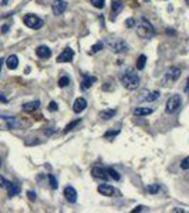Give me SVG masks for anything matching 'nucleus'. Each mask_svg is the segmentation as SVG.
<instances>
[{"label": "nucleus", "instance_id": "nucleus-1", "mask_svg": "<svg viewBox=\"0 0 189 213\" xmlns=\"http://www.w3.org/2000/svg\"><path fill=\"white\" fill-rule=\"evenodd\" d=\"M120 80L121 83H122V85H124L127 90H137V88L139 87V83H141V78H139L138 73L135 71V70L132 68H127L122 73V74L120 75Z\"/></svg>", "mask_w": 189, "mask_h": 213}, {"label": "nucleus", "instance_id": "nucleus-2", "mask_svg": "<svg viewBox=\"0 0 189 213\" xmlns=\"http://www.w3.org/2000/svg\"><path fill=\"white\" fill-rule=\"evenodd\" d=\"M105 43L108 44V47L111 48V51L115 53V54H124V53H127L128 48H129L128 43L121 37H108Z\"/></svg>", "mask_w": 189, "mask_h": 213}, {"label": "nucleus", "instance_id": "nucleus-3", "mask_svg": "<svg viewBox=\"0 0 189 213\" xmlns=\"http://www.w3.org/2000/svg\"><path fill=\"white\" fill-rule=\"evenodd\" d=\"M137 33L141 38H152L155 34V28L147 17H141V21L137 27Z\"/></svg>", "mask_w": 189, "mask_h": 213}, {"label": "nucleus", "instance_id": "nucleus-4", "mask_svg": "<svg viewBox=\"0 0 189 213\" xmlns=\"http://www.w3.org/2000/svg\"><path fill=\"white\" fill-rule=\"evenodd\" d=\"M23 23L27 26L28 28H33V30H38V28L43 27V24H44V21H43L38 16H36V14H26L23 17Z\"/></svg>", "mask_w": 189, "mask_h": 213}, {"label": "nucleus", "instance_id": "nucleus-5", "mask_svg": "<svg viewBox=\"0 0 189 213\" xmlns=\"http://www.w3.org/2000/svg\"><path fill=\"white\" fill-rule=\"evenodd\" d=\"M182 105V97L175 94V95H172L168 101H166V105H165V111L166 114H174V112Z\"/></svg>", "mask_w": 189, "mask_h": 213}, {"label": "nucleus", "instance_id": "nucleus-6", "mask_svg": "<svg viewBox=\"0 0 189 213\" xmlns=\"http://www.w3.org/2000/svg\"><path fill=\"white\" fill-rule=\"evenodd\" d=\"M181 68H178V67H171V68L168 70L165 73V75H164V80H162V84L164 85H166L168 83H171V81H176V80L181 77Z\"/></svg>", "mask_w": 189, "mask_h": 213}, {"label": "nucleus", "instance_id": "nucleus-7", "mask_svg": "<svg viewBox=\"0 0 189 213\" xmlns=\"http://www.w3.org/2000/svg\"><path fill=\"white\" fill-rule=\"evenodd\" d=\"M161 97V93L159 91H149V90H144L141 95L138 97V101H147V102H152L155 100Z\"/></svg>", "mask_w": 189, "mask_h": 213}, {"label": "nucleus", "instance_id": "nucleus-8", "mask_svg": "<svg viewBox=\"0 0 189 213\" xmlns=\"http://www.w3.org/2000/svg\"><path fill=\"white\" fill-rule=\"evenodd\" d=\"M51 9H53V13L55 16H61L67 9V2L65 0H54L51 3Z\"/></svg>", "mask_w": 189, "mask_h": 213}, {"label": "nucleus", "instance_id": "nucleus-9", "mask_svg": "<svg viewBox=\"0 0 189 213\" xmlns=\"http://www.w3.org/2000/svg\"><path fill=\"white\" fill-rule=\"evenodd\" d=\"M91 175L95 179H101V181H108L110 179V175H108L107 169H104L102 166H94L91 169Z\"/></svg>", "mask_w": 189, "mask_h": 213}, {"label": "nucleus", "instance_id": "nucleus-10", "mask_svg": "<svg viewBox=\"0 0 189 213\" xmlns=\"http://www.w3.org/2000/svg\"><path fill=\"white\" fill-rule=\"evenodd\" d=\"M64 198L67 199V202H70V203H75L77 202V190L74 189L73 186H65L64 188Z\"/></svg>", "mask_w": 189, "mask_h": 213}, {"label": "nucleus", "instance_id": "nucleus-11", "mask_svg": "<svg viewBox=\"0 0 189 213\" xmlns=\"http://www.w3.org/2000/svg\"><path fill=\"white\" fill-rule=\"evenodd\" d=\"M87 100L83 97H80V98H75V101H74L73 104V111L75 112V114H80V112H83L85 108H87Z\"/></svg>", "mask_w": 189, "mask_h": 213}, {"label": "nucleus", "instance_id": "nucleus-12", "mask_svg": "<svg viewBox=\"0 0 189 213\" xmlns=\"http://www.w3.org/2000/svg\"><path fill=\"white\" fill-rule=\"evenodd\" d=\"M73 57H74L73 48L67 47V48H64V51L61 53L60 56L57 57V61H58V63H70V61L73 60Z\"/></svg>", "mask_w": 189, "mask_h": 213}, {"label": "nucleus", "instance_id": "nucleus-13", "mask_svg": "<svg viewBox=\"0 0 189 213\" xmlns=\"http://www.w3.org/2000/svg\"><path fill=\"white\" fill-rule=\"evenodd\" d=\"M97 81V78L95 77H92V75H84L83 81H81V85H80V88H81V91H87V90H90L91 88V85Z\"/></svg>", "mask_w": 189, "mask_h": 213}, {"label": "nucleus", "instance_id": "nucleus-14", "mask_svg": "<svg viewBox=\"0 0 189 213\" xmlns=\"http://www.w3.org/2000/svg\"><path fill=\"white\" fill-rule=\"evenodd\" d=\"M36 54L40 58H50L51 57V50L47 46H38L36 48Z\"/></svg>", "mask_w": 189, "mask_h": 213}, {"label": "nucleus", "instance_id": "nucleus-15", "mask_svg": "<svg viewBox=\"0 0 189 213\" xmlns=\"http://www.w3.org/2000/svg\"><path fill=\"white\" fill-rule=\"evenodd\" d=\"M98 192L101 195H104V196H112V195L115 193V189H114V186L102 183V185L98 186Z\"/></svg>", "mask_w": 189, "mask_h": 213}, {"label": "nucleus", "instance_id": "nucleus-16", "mask_svg": "<svg viewBox=\"0 0 189 213\" xmlns=\"http://www.w3.org/2000/svg\"><path fill=\"white\" fill-rule=\"evenodd\" d=\"M2 118H3V120L7 122V126H9L10 129H14V128H20V122L17 121V118H14V116H10V115H3Z\"/></svg>", "mask_w": 189, "mask_h": 213}, {"label": "nucleus", "instance_id": "nucleus-17", "mask_svg": "<svg viewBox=\"0 0 189 213\" xmlns=\"http://www.w3.org/2000/svg\"><path fill=\"white\" fill-rule=\"evenodd\" d=\"M154 112L152 108H147V106H138L134 110V115L137 116H147V115H151Z\"/></svg>", "mask_w": 189, "mask_h": 213}, {"label": "nucleus", "instance_id": "nucleus-18", "mask_svg": "<svg viewBox=\"0 0 189 213\" xmlns=\"http://www.w3.org/2000/svg\"><path fill=\"white\" fill-rule=\"evenodd\" d=\"M6 65H7V68L9 70H16L18 67V57L12 54V56L7 57V60H6Z\"/></svg>", "mask_w": 189, "mask_h": 213}, {"label": "nucleus", "instance_id": "nucleus-19", "mask_svg": "<svg viewBox=\"0 0 189 213\" xmlns=\"http://www.w3.org/2000/svg\"><path fill=\"white\" fill-rule=\"evenodd\" d=\"M117 110H102V111L98 112V116L101 118L102 121H108L111 120L112 116H115Z\"/></svg>", "mask_w": 189, "mask_h": 213}, {"label": "nucleus", "instance_id": "nucleus-20", "mask_svg": "<svg viewBox=\"0 0 189 213\" xmlns=\"http://www.w3.org/2000/svg\"><path fill=\"white\" fill-rule=\"evenodd\" d=\"M38 108H40V101H31V102L23 104V111L26 112H34Z\"/></svg>", "mask_w": 189, "mask_h": 213}, {"label": "nucleus", "instance_id": "nucleus-21", "mask_svg": "<svg viewBox=\"0 0 189 213\" xmlns=\"http://www.w3.org/2000/svg\"><path fill=\"white\" fill-rule=\"evenodd\" d=\"M20 190H22V188H20V183H18V182H14V183H12V185H10V188H7L9 198H13V196L18 195V193H20Z\"/></svg>", "mask_w": 189, "mask_h": 213}, {"label": "nucleus", "instance_id": "nucleus-22", "mask_svg": "<svg viewBox=\"0 0 189 213\" xmlns=\"http://www.w3.org/2000/svg\"><path fill=\"white\" fill-rule=\"evenodd\" d=\"M122 7H124V5H122L121 2H118V0H115V2L111 3V11H112L114 16H117V14L120 13L121 10H122Z\"/></svg>", "mask_w": 189, "mask_h": 213}, {"label": "nucleus", "instance_id": "nucleus-23", "mask_svg": "<svg viewBox=\"0 0 189 213\" xmlns=\"http://www.w3.org/2000/svg\"><path fill=\"white\" fill-rule=\"evenodd\" d=\"M102 48H104V43H102V41H98V43H95V44H94V46H92L91 48H90V51H88V54H90V56H94L95 53H98V51H101Z\"/></svg>", "mask_w": 189, "mask_h": 213}, {"label": "nucleus", "instance_id": "nucleus-24", "mask_svg": "<svg viewBox=\"0 0 189 213\" xmlns=\"http://www.w3.org/2000/svg\"><path fill=\"white\" fill-rule=\"evenodd\" d=\"M145 65H147V57L144 56V54H141V56L138 57V60H137V70H144L145 68Z\"/></svg>", "mask_w": 189, "mask_h": 213}, {"label": "nucleus", "instance_id": "nucleus-25", "mask_svg": "<svg viewBox=\"0 0 189 213\" xmlns=\"http://www.w3.org/2000/svg\"><path fill=\"white\" fill-rule=\"evenodd\" d=\"M80 122H81V120H74V121H71L68 125H67L64 129H63V134H67V132H70L71 129H74V128H75V126L80 124Z\"/></svg>", "mask_w": 189, "mask_h": 213}, {"label": "nucleus", "instance_id": "nucleus-26", "mask_svg": "<svg viewBox=\"0 0 189 213\" xmlns=\"http://www.w3.org/2000/svg\"><path fill=\"white\" fill-rule=\"evenodd\" d=\"M70 83H71V80H70L68 75H63L60 80H58V87L60 88H64V87H68Z\"/></svg>", "mask_w": 189, "mask_h": 213}, {"label": "nucleus", "instance_id": "nucleus-27", "mask_svg": "<svg viewBox=\"0 0 189 213\" xmlns=\"http://www.w3.org/2000/svg\"><path fill=\"white\" fill-rule=\"evenodd\" d=\"M107 172H108V175H110V178H112L114 181H120L121 179V176H120V173L115 171V169H112V168H107Z\"/></svg>", "mask_w": 189, "mask_h": 213}, {"label": "nucleus", "instance_id": "nucleus-28", "mask_svg": "<svg viewBox=\"0 0 189 213\" xmlns=\"http://www.w3.org/2000/svg\"><path fill=\"white\" fill-rule=\"evenodd\" d=\"M90 2L97 9H104V6H105V0H90Z\"/></svg>", "mask_w": 189, "mask_h": 213}, {"label": "nucleus", "instance_id": "nucleus-29", "mask_svg": "<svg viewBox=\"0 0 189 213\" xmlns=\"http://www.w3.org/2000/svg\"><path fill=\"white\" fill-rule=\"evenodd\" d=\"M121 132V129L118 128V129H114V131H107L105 134H104V138H114V136H117V135Z\"/></svg>", "mask_w": 189, "mask_h": 213}, {"label": "nucleus", "instance_id": "nucleus-30", "mask_svg": "<svg viewBox=\"0 0 189 213\" xmlns=\"http://www.w3.org/2000/svg\"><path fill=\"white\" fill-rule=\"evenodd\" d=\"M48 181H50V186L53 188V189H57L58 188V182H57V178H55L54 175H48Z\"/></svg>", "mask_w": 189, "mask_h": 213}, {"label": "nucleus", "instance_id": "nucleus-31", "mask_svg": "<svg viewBox=\"0 0 189 213\" xmlns=\"http://www.w3.org/2000/svg\"><path fill=\"white\" fill-rule=\"evenodd\" d=\"M12 183H13V182L7 181L6 178H3V176L0 175V186H2V188H6V189H7V188H10V185H12Z\"/></svg>", "mask_w": 189, "mask_h": 213}, {"label": "nucleus", "instance_id": "nucleus-32", "mask_svg": "<svg viewBox=\"0 0 189 213\" xmlns=\"http://www.w3.org/2000/svg\"><path fill=\"white\" fill-rule=\"evenodd\" d=\"M159 192V185H148V193L155 195Z\"/></svg>", "mask_w": 189, "mask_h": 213}, {"label": "nucleus", "instance_id": "nucleus-33", "mask_svg": "<svg viewBox=\"0 0 189 213\" xmlns=\"http://www.w3.org/2000/svg\"><path fill=\"white\" fill-rule=\"evenodd\" d=\"M48 111H51V112H55V111H58V105H57V102H54V101H51L50 104H48Z\"/></svg>", "mask_w": 189, "mask_h": 213}, {"label": "nucleus", "instance_id": "nucleus-34", "mask_svg": "<svg viewBox=\"0 0 189 213\" xmlns=\"http://www.w3.org/2000/svg\"><path fill=\"white\" fill-rule=\"evenodd\" d=\"M181 168H182V169H185V171H186V169H189V156L185 158L184 161L181 162Z\"/></svg>", "mask_w": 189, "mask_h": 213}, {"label": "nucleus", "instance_id": "nucleus-35", "mask_svg": "<svg viewBox=\"0 0 189 213\" xmlns=\"http://www.w3.org/2000/svg\"><path fill=\"white\" fill-rule=\"evenodd\" d=\"M125 26H127V27H128V28L134 27V26H135V20L132 19V17H129V19H127V20H125Z\"/></svg>", "mask_w": 189, "mask_h": 213}, {"label": "nucleus", "instance_id": "nucleus-36", "mask_svg": "<svg viewBox=\"0 0 189 213\" xmlns=\"http://www.w3.org/2000/svg\"><path fill=\"white\" fill-rule=\"evenodd\" d=\"M27 198L31 200V202H34V200H36V192H33V190H28V192H27Z\"/></svg>", "mask_w": 189, "mask_h": 213}, {"label": "nucleus", "instance_id": "nucleus-37", "mask_svg": "<svg viewBox=\"0 0 189 213\" xmlns=\"http://www.w3.org/2000/svg\"><path fill=\"white\" fill-rule=\"evenodd\" d=\"M9 30H10V26H9V24H3V26H2V28H0L2 34H6V33H9Z\"/></svg>", "mask_w": 189, "mask_h": 213}, {"label": "nucleus", "instance_id": "nucleus-38", "mask_svg": "<svg viewBox=\"0 0 189 213\" xmlns=\"http://www.w3.org/2000/svg\"><path fill=\"white\" fill-rule=\"evenodd\" d=\"M0 102H5V104H6V102H9V100L3 95V93H0Z\"/></svg>", "mask_w": 189, "mask_h": 213}, {"label": "nucleus", "instance_id": "nucleus-39", "mask_svg": "<svg viewBox=\"0 0 189 213\" xmlns=\"http://www.w3.org/2000/svg\"><path fill=\"white\" fill-rule=\"evenodd\" d=\"M142 210H145V206H138V208L134 209L132 212H142Z\"/></svg>", "mask_w": 189, "mask_h": 213}, {"label": "nucleus", "instance_id": "nucleus-40", "mask_svg": "<svg viewBox=\"0 0 189 213\" xmlns=\"http://www.w3.org/2000/svg\"><path fill=\"white\" fill-rule=\"evenodd\" d=\"M55 131H57V129H55V128H53V129H48V131H46V134H47V135H51V134H54Z\"/></svg>", "mask_w": 189, "mask_h": 213}, {"label": "nucleus", "instance_id": "nucleus-41", "mask_svg": "<svg viewBox=\"0 0 189 213\" xmlns=\"http://www.w3.org/2000/svg\"><path fill=\"white\" fill-rule=\"evenodd\" d=\"M3 60L5 58H0V73H2V67H3Z\"/></svg>", "mask_w": 189, "mask_h": 213}, {"label": "nucleus", "instance_id": "nucleus-42", "mask_svg": "<svg viewBox=\"0 0 189 213\" xmlns=\"http://www.w3.org/2000/svg\"><path fill=\"white\" fill-rule=\"evenodd\" d=\"M9 3V0H2V6H6Z\"/></svg>", "mask_w": 189, "mask_h": 213}, {"label": "nucleus", "instance_id": "nucleus-43", "mask_svg": "<svg viewBox=\"0 0 189 213\" xmlns=\"http://www.w3.org/2000/svg\"><path fill=\"white\" fill-rule=\"evenodd\" d=\"M188 88H189V78L186 80V87H185V91H186V90H188Z\"/></svg>", "mask_w": 189, "mask_h": 213}, {"label": "nucleus", "instance_id": "nucleus-44", "mask_svg": "<svg viewBox=\"0 0 189 213\" xmlns=\"http://www.w3.org/2000/svg\"><path fill=\"white\" fill-rule=\"evenodd\" d=\"M2 165H3V161H2V156H0V168H2Z\"/></svg>", "mask_w": 189, "mask_h": 213}, {"label": "nucleus", "instance_id": "nucleus-45", "mask_svg": "<svg viewBox=\"0 0 189 213\" xmlns=\"http://www.w3.org/2000/svg\"><path fill=\"white\" fill-rule=\"evenodd\" d=\"M186 93H188V97H189V88H188V90H186Z\"/></svg>", "mask_w": 189, "mask_h": 213}, {"label": "nucleus", "instance_id": "nucleus-46", "mask_svg": "<svg viewBox=\"0 0 189 213\" xmlns=\"http://www.w3.org/2000/svg\"><path fill=\"white\" fill-rule=\"evenodd\" d=\"M185 2H186V5H189V0H185Z\"/></svg>", "mask_w": 189, "mask_h": 213}, {"label": "nucleus", "instance_id": "nucleus-47", "mask_svg": "<svg viewBox=\"0 0 189 213\" xmlns=\"http://www.w3.org/2000/svg\"><path fill=\"white\" fill-rule=\"evenodd\" d=\"M145 2H149V0H145Z\"/></svg>", "mask_w": 189, "mask_h": 213}]
</instances>
